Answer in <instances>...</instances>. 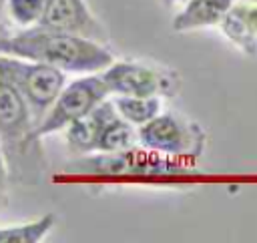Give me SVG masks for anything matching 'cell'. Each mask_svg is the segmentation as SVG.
<instances>
[{
    "label": "cell",
    "instance_id": "30bf717a",
    "mask_svg": "<svg viewBox=\"0 0 257 243\" xmlns=\"http://www.w3.org/2000/svg\"><path fill=\"white\" fill-rule=\"evenodd\" d=\"M219 26L239 50L257 56V0H233Z\"/></svg>",
    "mask_w": 257,
    "mask_h": 243
},
{
    "label": "cell",
    "instance_id": "8992f818",
    "mask_svg": "<svg viewBox=\"0 0 257 243\" xmlns=\"http://www.w3.org/2000/svg\"><path fill=\"white\" fill-rule=\"evenodd\" d=\"M70 173L88 175H147V173H175L179 167L169 165L157 151H137L135 147L104 155H78L66 165Z\"/></svg>",
    "mask_w": 257,
    "mask_h": 243
},
{
    "label": "cell",
    "instance_id": "277c9868",
    "mask_svg": "<svg viewBox=\"0 0 257 243\" xmlns=\"http://www.w3.org/2000/svg\"><path fill=\"white\" fill-rule=\"evenodd\" d=\"M108 92L124 96H175L179 92V72L153 68L137 62H110L100 70Z\"/></svg>",
    "mask_w": 257,
    "mask_h": 243
},
{
    "label": "cell",
    "instance_id": "5bb4252c",
    "mask_svg": "<svg viewBox=\"0 0 257 243\" xmlns=\"http://www.w3.org/2000/svg\"><path fill=\"white\" fill-rule=\"evenodd\" d=\"M139 141L135 125L126 123L124 118L116 116L100 135L98 143H96V153H116V151H126L131 147H135Z\"/></svg>",
    "mask_w": 257,
    "mask_h": 243
},
{
    "label": "cell",
    "instance_id": "5b68a950",
    "mask_svg": "<svg viewBox=\"0 0 257 243\" xmlns=\"http://www.w3.org/2000/svg\"><path fill=\"white\" fill-rule=\"evenodd\" d=\"M137 137L145 149L165 155L199 157L205 145V135L195 123H185L173 114H157L141 125Z\"/></svg>",
    "mask_w": 257,
    "mask_h": 243
},
{
    "label": "cell",
    "instance_id": "9c48e42d",
    "mask_svg": "<svg viewBox=\"0 0 257 243\" xmlns=\"http://www.w3.org/2000/svg\"><path fill=\"white\" fill-rule=\"evenodd\" d=\"M118 116L114 104L110 100H100L96 106H92L86 114L66 125V147L72 155H86L94 153L96 143L102 135V131Z\"/></svg>",
    "mask_w": 257,
    "mask_h": 243
},
{
    "label": "cell",
    "instance_id": "e0dca14e",
    "mask_svg": "<svg viewBox=\"0 0 257 243\" xmlns=\"http://www.w3.org/2000/svg\"><path fill=\"white\" fill-rule=\"evenodd\" d=\"M165 4H175V2H183V0H163Z\"/></svg>",
    "mask_w": 257,
    "mask_h": 243
},
{
    "label": "cell",
    "instance_id": "6da1fadb",
    "mask_svg": "<svg viewBox=\"0 0 257 243\" xmlns=\"http://www.w3.org/2000/svg\"><path fill=\"white\" fill-rule=\"evenodd\" d=\"M0 52L42 62L62 72H100L114 60L112 52L98 40L36 26L14 36H2Z\"/></svg>",
    "mask_w": 257,
    "mask_h": 243
},
{
    "label": "cell",
    "instance_id": "4fadbf2b",
    "mask_svg": "<svg viewBox=\"0 0 257 243\" xmlns=\"http://www.w3.org/2000/svg\"><path fill=\"white\" fill-rule=\"evenodd\" d=\"M54 223H56V215L46 213L40 219H34L22 225L0 227V243H38L50 233Z\"/></svg>",
    "mask_w": 257,
    "mask_h": 243
},
{
    "label": "cell",
    "instance_id": "8fae6325",
    "mask_svg": "<svg viewBox=\"0 0 257 243\" xmlns=\"http://www.w3.org/2000/svg\"><path fill=\"white\" fill-rule=\"evenodd\" d=\"M233 0H189L187 6L173 18L175 32H187L193 28L215 26L223 20Z\"/></svg>",
    "mask_w": 257,
    "mask_h": 243
},
{
    "label": "cell",
    "instance_id": "2e32d148",
    "mask_svg": "<svg viewBox=\"0 0 257 243\" xmlns=\"http://www.w3.org/2000/svg\"><path fill=\"white\" fill-rule=\"evenodd\" d=\"M6 179H8V167H6L4 151H2V145H0V191H4V187H6Z\"/></svg>",
    "mask_w": 257,
    "mask_h": 243
},
{
    "label": "cell",
    "instance_id": "7c38bea8",
    "mask_svg": "<svg viewBox=\"0 0 257 243\" xmlns=\"http://www.w3.org/2000/svg\"><path fill=\"white\" fill-rule=\"evenodd\" d=\"M112 104H114L118 116L131 125H135V127L149 123L161 110V98L159 96H124V94H118L112 100Z\"/></svg>",
    "mask_w": 257,
    "mask_h": 243
},
{
    "label": "cell",
    "instance_id": "ac0fdd59",
    "mask_svg": "<svg viewBox=\"0 0 257 243\" xmlns=\"http://www.w3.org/2000/svg\"><path fill=\"white\" fill-rule=\"evenodd\" d=\"M2 10H4V0H0V16H2Z\"/></svg>",
    "mask_w": 257,
    "mask_h": 243
},
{
    "label": "cell",
    "instance_id": "9a60e30c",
    "mask_svg": "<svg viewBox=\"0 0 257 243\" xmlns=\"http://www.w3.org/2000/svg\"><path fill=\"white\" fill-rule=\"evenodd\" d=\"M44 4L46 0H4V8L10 14L12 22L22 28H30L38 22Z\"/></svg>",
    "mask_w": 257,
    "mask_h": 243
},
{
    "label": "cell",
    "instance_id": "3957f363",
    "mask_svg": "<svg viewBox=\"0 0 257 243\" xmlns=\"http://www.w3.org/2000/svg\"><path fill=\"white\" fill-rule=\"evenodd\" d=\"M106 94H108V88L100 78V74H90L70 82L68 86H62V90L58 92L50 108L34 127V137L40 139L44 135L64 129L72 120L86 114L100 100H104Z\"/></svg>",
    "mask_w": 257,
    "mask_h": 243
},
{
    "label": "cell",
    "instance_id": "7a4b0ae2",
    "mask_svg": "<svg viewBox=\"0 0 257 243\" xmlns=\"http://www.w3.org/2000/svg\"><path fill=\"white\" fill-rule=\"evenodd\" d=\"M0 76L6 78L26 100L34 127L50 108L64 86V72L42 62L0 52Z\"/></svg>",
    "mask_w": 257,
    "mask_h": 243
},
{
    "label": "cell",
    "instance_id": "d6986e66",
    "mask_svg": "<svg viewBox=\"0 0 257 243\" xmlns=\"http://www.w3.org/2000/svg\"><path fill=\"white\" fill-rule=\"evenodd\" d=\"M2 36H6V32H4V28L0 26V38H2Z\"/></svg>",
    "mask_w": 257,
    "mask_h": 243
},
{
    "label": "cell",
    "instance_id": "ffe728a7",
    "mask_svg": "<svg viewBox=\"0 0 257 243\" xmlns=\"http://www.w3.org/2000/svg\"><path fill=\"white\" fill-rule=\"evenodd\" d=\"M0 193H2V191H0Z\"/></svg>",
    "mask_w": 257,
    "mask_h": 243
},
{
    "label": "cell",
    "instance_id": "52a82bcc",
    "mask_svg": "<svg viewBox=\"0 0 257 243\" xmlns=\"http://www.w3.org/2000/svg\"><path fill=\"white\" fill-rule=\"evenodd\" d=\"M38 139L34 137V118L22 94L0 76V145L4 155L24 157Z\"/></svg>",
    "mask_w": 257,
    "mask_h": 243
},
{
    "label": "cell",
    "instance_id": "ba28073f",
    "mask_svg": "<svg viewBox=\"0 0 257 243\" xmlns=\"http://www.w3.org/2000/svg\"><path fill=\"white\" fill-rule=\"evenodd\" d=\"M34 26L44 30L68 32L98 42L106 38L104 28L90 14L84 0H46L44 10Z\"/></svg>",
    "mask_w": 257,
    "mask_h": 243
}]
</instances>
